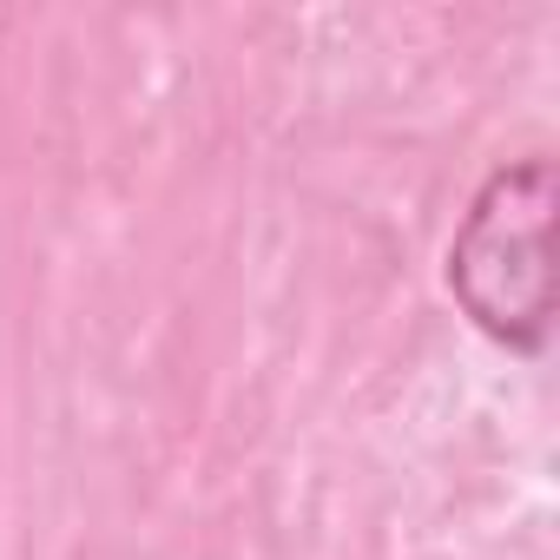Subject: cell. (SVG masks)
Segmentation results:
<instances>
[{
  "mask_svg": "<svg viewBox=\"0 0 560 560\" xmlns=\"http://www.w3.org/2000/svg\"><path fill=\"white\" fill-rule=\"evenodd\" d=\"M553 218H560V172L547 152L494 165L455 237H448V298L455 311L508 357H547L560 324V257H553Z\"/></svg>",
  "mask_w": 560,
  "mask_h": 560,
  "instance_id": "6da1fadb",
  "label": "cell"
}]
</instances>
